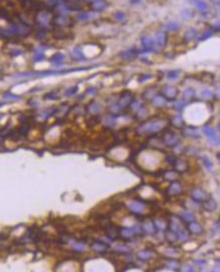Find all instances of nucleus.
<instances>
[{
  "mask_svg": "<svg viewBox=\"0 0 220 272\" xmlns=\"http://www.w3.org/2000/svg\"><path fill=\"white\" fill-rule=\"evenodd\" d=\"M180 218L185 220V221L190 222V221H192V220H194V215L192 214L190 211H185L184 213H181L180 215Z\"/></svg>",
  "mask_w": 220,
  "mask_h": 272,
  "instance_id": "obj_19",
  "label": "nucleus"
},
{
  "mask_svg": "<svg viewBox=\"0 0 220 272\" xmlns=\"http://www.w3.org/2000/svg\"><path fill=\"white\" fill-rule=\"evenodd\" d=\"M71 246H72V248L74 250L78 251V252H81V251L84 250V245L82 243H79V242H73L71 244Z\"/></svg>",
  "mask_w": 220,
  "mask_h": 272,
  "instance_id": "obj_26",
  "label": "nucleus"
},
{
  "mask_svg": "<svg viewBox=\"0 0 220 272\" xmlns=\"http://www.w3.org/2000/svg\"><path fill=\"white\" fill-rule=\"evenodd\" d=\"M203 161H204V165H205V166L208 170H211L212 169V163H210V161L208 160L207 158H203Z\"/></svg>",
  "mask_w": 220,
  "mask_h": 272,
  "instance_id": "obj_30",
  "label": "nucleus"
},
{
  "mask_svg": "<svg viewBox=\"0 0 220 272\" xmlns=\"http://www.w3.org/2000/svg\"><path fill=\"white\" fill-rule=\"evenodd\" d=\"M99 109H101V107H99V103H96V102L91 103V104L89 105V107H88L89 112L93 113V114H96V113L99 111Z\"/></svg>",
  "mask_w": 220,
  "mask_h": 272,
  "instance_id": "obj_22",
  "label": "nucleus"
},
{
  "mask_svg": "<svg viewBox=\"0 0 220 272\" xmlns=\"http://www.w3.org/2000/svg\"><path fill=\"white\" fill-rule=\"evenodd\" d=\"M93 5L96 9L101 10V9H104V7H106V2H104V0H94Z\"/></svg>",
  "mask_w": 220,
  "mask_h": 272,
  "instance_id": "obj_20",
  "label": "nucleus"
},
{
  "mask_svg": "<svg viewBox=\"0 0 220 272\" xmlns=\"http://www.w3.org/2000/svg\"><path fill=\"white\" fill-rule=\"evenodd\" d=\"M188 230H190L192 233H195V235H200V233L203 232L202 225L200 224H198V222L194 221V220L190 221V224H188Z\"/></svg>",
  "mask_w": 220,
  "mask_h": 272,
  "instance_id": "obj_7",
  "label": "nucleus"
},
{
  "mask_svg": "<svg viewBox=\"0 0 220 272\" xmlns=\"http://www.w3.org/2000/svg\"><path fill=\"white\" fill-rule=\"evenodd\" d=\"M217 158H218V161H220V153H218V155H217Z\"/></svg>",
  "mask_w": 220,
  "mask_h": 272,
  "instance_id": "obj_38",
  "label": "nucleus"
},
{
  "mask_svg": "<svg viewBox=\"0 0 220 272\" xmlns=\"http://www.w3.org/2000/svg\"><path fill=\"white\" fill-rule=\"evenodd\" d=\"M173 166H175L176 170L179 172H185V171H187V169H188V163H187L186 161H180V160H176Z\"/></svg>",
  "mask_w": 220,
  "mask_h": 272,
  "instance_id": "obj_11",
  "label": "nucleus"
},
{
  "mask_svg": "<svg viewBox=\"0 0 220 272\" xmlns=\"http://www.w3.org/2000/svg\"><path fill=\"white\" fill-rule=\"evenodd\" d=\"M179 140H180L179 136L171 132L166 133L164 135V137H163V142H164V144H166L167 146H175L176 143L179 142Z\"/></svg>",
  "mask_w": 220,
  "mask_h": 272,
  "instance_id": "obj_4",
  "label": "nucleus"
},
{
  "mask_svg": "<svg viewBox=\"0 0 220 272\" xmlns=\"http://www.w3.org/2000/svg\"><path fill=\"white\" fill-rule=\"evenodd\" d=\"M4 99H7V100H19V97L16 96V94H11V92H6V94L3 96Z\"/></svg>",
  "mask_w": 220,
  "mask_h": 272,
  "instance_id": "obj_27",
  "label": "nucleus"
},
{
  "mask_svg": "<svg viewBox=\"0 0 220 272\" xmlns=\"http://www.w3.org/2000/svg\"><path fill=\"white\" fill-rule=\"evenodd\" d=\"M88 89H89V91H87V92H89V94H93V92L96 91V89H94V88H89Z\"/></svg>",
  "mask_w": 220,
  "mask_h": 272,
  "instance_id": "obj_37",
  "label": "nucleus"
},
{
  "mask_svg": "<svg viewBox=\"0 0 220 272\" xmlns=\"http://www.w3.org/2000/svg\"><path fill=\"white\" fill-rule=\"evenodd\" d=\"M170 230H171L173 232H175L176 235H178L179 233L181 232V230H184L183 225H181L180 219L179 218H176V217H173V218H171L170 220Z\"/></svg>",
  "mask_w": 220,
  "mask_h": 272,
  "instance_id": "obj_6",
  "label": "nucleus"
},
{
  "mask_svg": "<svg viewBox=\"0 0 220 272\" xmlns=\"http://www.w3.org/2000/svg\"><path fill=\"white\" fill-rule=\"evenodd\" d=\"M54 94H55L54 91L50 92V94H47L45 96V99H48V100H56V99H57V97H56V96H53Z\"/></svg>",
  "mask_w": 220,
  "mask_h": 272,
  "instance_id": "obj_33",
  "label": "nucleus"
},
{
  "mask_svg": "<svg viewBox=\"0 0 220 272\" xmlns=\"http://www.w3.org/2000/svg\"><path fill=\"white\" fill-rule=\"evenodd\" d=\"M107 247H108V246H107L106 244L103 242H99V241H96V242H94L93 244V248L96 251H104Z\"/></svg>",
  "mask_w": 220,
  "mask_h": 272,
  "instance_id": "obj_18",
  "label": "nucleus"
},
{
  "mask_svg": "<svg viewBox=\"0 0 220 272\" xmlns=\"http://www.w3.org/2000/svg\"><path fill=\"white\" fill-rule=\"evenodd\" d=\"M45 29H41L40 30H38L37 33V38L38 39H42V38H44L46 36V33H45Z\"/></svg>",
  "mask_w": 220,
  "mask_h": 272,
  "instance_id": "obj_31",
  "label": "nucleus"
},
{
  "mask_svg": "<svg viewBox=\"0 0 220 272\" xmlns=\"http://www.w3.org/2000/svg\"><path fill=\"white\" fill-rule=\"evenodd\" d=\"M203 132H204V134H205L208 138H210V139H212V140H215L216 139L215 132H214V130L212 129V128H210V127H204Z\"/></svg>",
  "mask_w": 220,
  "mask_h": 272,
  "instance_id": "obj_15",
  "label": "nucleus"
},
{
  "mask_svg": "<svg viewBox=\"0 0 220 272\" xmlns=\"http://www.w3.org/2000/svg\"><path fill=\"white\" fill-rule=\"evenodd\" d=\"M164 177L167 180H176V177H178V174L176 173V171H167L164 172Z\"/></svg>",
  "mask_w": 220,
  "mask_h": 272,
  "instance_id": "obj_25",
  "label": "nucleus"
},
{
  "mask_svg": "<svg viewBox=\"0 0 220 272\" xmlns=\"http://www.w3.org/2000/svg\"><path fill=\"white\" fill-rule=\"evenodd\" d=\"M55 20H56V24L58 25H66L68 24L69 19L64 13H61L55 17Z\"/></svg>",
  "mask_w": 220,
  "mask_h": 272,
  "instance_id": "obj_13",
  "label": "nucleus"
},
{
  "mask_svg": "<svg viewBox=\"0 0 220 272\" xmlns=\"http://www.w3.org/2000/svg\"><path fill=\"white\" fill-rule=\"evenodd\" d=\"M64 59H65V56H64L62 53H56L52 56V58L50 59V61L52 63H54L55 65L59 66V64L62 62Z\"/></svg>",
  "mask_w": 220,
  "mask_h": 272,
  "instance_id": "obj_12",
  "label": "nucleus"
},
{
  "mask_svg": "<svg viewBox=\"0 0 220 272\" xmlns=\"http://www.w3.org/2000/svg\"><path fill=\"white\" fill-rule=\"evenodd\" d=\"M152 257V252L149 250H142L137 253V258L141 261H148Z\"/></svg>",
  "mask_w": 220,
  "mask_h": 272,
  "instance_id": "obj_10",
  "label": "nucleus"
},
{
  "mask_svg": "<svg viewBox=\"0 0 220 272\" xmlns=\"http://www.w3.org/2000/svg\"><path fill=\"white\" fill-rule=\"evenodd\" d=\"M121 233H122V235L124 236V237L131 238V237H133V236H134L135 230H134V228H131V227H125V228H122Z\"/></svg>",
  "mask_w": 220,
  "mask_h": 272,
  "instance_id": "obj_17",
  "label": "nucleus"
},
{
  "mask_svg": "<svg viewBox=\"0 0 220 272\" xmlns=\"http://www.w3.org/2000/svg\"><path fill=\"white\" fill-rule=\"evenodd\" d=\"M149 77H150L149 75H142V77L139 78V80L140 81H143V79H147V78H149Z\"/></svg>",
  "mask_w": 220,
  "mask_h": 272,
  "instance_id": "obj_36",
  "label": "nucleus"
},
{
  "mask_svg": "<svg viewBox=\"0 0 220 272\" xmlns=\"http://www.w3.org/2000/svg\"><path fill=\"white\" fill-rule=\"evenodd\" d=\"M142 43L145 47H151V45H152V41H151L150 38H144L143 41H142Z\"/></svg>",
  "mask_w": 220,
  "mask_h": 272,
  "instance_id": "obj_29",
  "label": "nucleus"
},
{
  "mask_svg": "<svg viewBox=\"0 0 220 272\" xmlns=\"http://www.w3.org/2000/svg\"><path fill=\"white\" fill-rule=\"evenodd\" d=\"M55 111H56V110L53 109V108H49V109H44L43 111L40 112V116L42 117L43 119H48V118H49Z\"/></svg>",
  "mask_w": 220,
  "mask_h": 272,
  "instance_id": "obj_16",
  "label": "nucleus"
},
{
  "mask_svg": "<svg viewBox=\"0 0 220 272\" xmlns=\"http://www.w3.org/2000/svg\"><path fill=\"white\" fill-rule=\"evenodd\" d=\"M167 192L170 195H178L181 192V186L178 182H173L167 189Z\"/></svg>",
  "mask_w": 220,
  "mask_h": 272,
  "instance_id": "obj_9",
  "label": "nucleus"
},
{
  "mask_svg": "<svg viewBox=\"0 0 220 272\" xmlns=\"http://www.w3.org/2000/svg\"><path fill=\"white\" fill-rule=\"evenodd\" d=\"M143 230L148 233H153L156 228H155L154 224H153L152 221H145L144 224H143Z\"/></svg>",
  "mask_w": 220,
  "mask_h": 272,
  "instance_id": "obj_14",
  "label": "nucleus"
},
{
  "mask_svg": "<svg viewBox=\"0 0 220 272\" xmlns=\"http://www.w3.org/2000/svg\"><path fill=\"white\" fill-rule=\"evenodd\" d=\"M163 127V122L162 121H151L142 124L139 127L138 131L140 133H149V132H157Z\"/></svg>",
  "mask_w": 220,
  "mask_h": 272,
  "instance_id": "obj_1",
  "label": "nucleus"
},
{
  "mask_svg": "<svg viewBox=\"0 0 220 272\" xmlns=\"http://www.w3.org/2000/svg\"><path fill=\"white\" fill-rule=\"evenodd\" d=\"M165 238H166V240L170 241V242H175L176 239H178V235H176L175 232H173L171 230H170V232H166Z\"/></svg>",
  "mask_w": 220,
  "mask_h": 272,
  "instance_id": "obj_24",
  "label": "nucleus"
},
{
  "mask_svg": "<svg viewBox=\"0 0 220 272\" xmlns=\"http://www.w3.org/2000/svg\"><path fill=\"white\" fill-rule=\"evenodd\" d=\"M37 22L39 24L41 29H47L50 27V15L46 11H41L39 14L37 15Z\"/></svg>",
  "mask_w": 220,
  "mask_h": 272,
  "instance_id": "obj_3",
  "label": "nucleus"
},
{
  "mask_svg": "<svg viewBox=\"0 0 220 272\" xmlns=\"http://www.w3.org/2000/svg\"><path fill=\"white\" fill-rule=\"evenodd\" d=\"M203 207H204V209H205L206 211L211 212V211H213V210L216 209L217 203H216V201L213 198H210V197H209L208 199L205 200V201L203 202Z\"/></svg>",
  "mask_w": 220,
  "mask_h": 272,
  "instance_id": "obj_8",
  "label": "nucleus"
},
{
  "mask_svg": "<svg viewBox=\"0 0 220 272\" xmlns=\"http://www.w3.org/2000/svg\"><path fill=\"white\" fill-rule=\"evenodd\" d=\"M104 122L107 126H112V125H114L115 122H116V118L113 116V115H108V116H106V118L104 119Z\"/></svg>",
  "mask_w": 220,
  "mask_h": 272,
  "instance_id": "obj_23",
  "label": "nucleus"
},
{
  "mask_svg": "<svg viewBox=\"0 0 220 272\" xmlns=\"http://www.w3.org/2000/svg\"><path fill=\"white\" fill-rule=\"evenodd\" d=\"M176 71H173V72H170L171 74H170V75H168V76H170V78H175L176 76L178 75V73H176Z\"/></svg>",
  "mask_w": 220,
  "mask_h": 272,
  "instance_id": "obj_35",
  "label": "nucleus"
},
{
  "mask_svg": "<svg viewBox=\"0 0 220 272\" xmlns=\"http://www.w3.org/2000/svg\"><path fill=\"white\" fill-rule=\"evenodd\" d=\"M116 15H118V19H124V13H123V12H118Z\"/></svg>",
  "mask_w": 220,
  "mask_h": 272,
  "instance_id": "obj_34",
  "label": "nucleus"
},
{
  "mask_svg": "<svg viewBox=\"0 0 220 272\" xmlns=\"http://www.w3.org/2000/svg\"><path fill=\"white\" fill-rule=\"evenodd\" d=\"M75 92H76V88H69L68 91H66L64 92V94H65V96H71V94H75Z\"/></svg>",
  "mask_w": 220,
  "mask_h": 272,
  "instance_id": "obj_32",
  "label": "nucleus"
},
{
  "mask_svg": "<svg viewBox=\"0 0 220 272\" xmlns=\"http://www.w3.org/2000/svg\"><path fill=\"white\" fill-rule=\"evenodd\" d=\"M127 206L128 208L132 210L133 212H135V213H141L144 210V204L140 201H130L127 204Z\"/></svg>",
  "mask_w": 220,
  "mask_h": 272,
  "instance_id": "obj_5",
  "label": "nucleus"
},
{
  "mask_svg": "<svg viewBox=\"0 0 220 272\" xmlns=\"http://www.w3.org/2000/svg\"><path fill=\"white\" fill-rule=\"evenodd\" d=\"M191 197L196 202H204L209 198V195L201 188H194L191 191Z\"/></svg>",
  "mask_w": 220,
  "mask_h": 272,
  "instance_id": "obj_2",
  "label": "nucleus"
},
{
  "mask_svg": "<svg viewBox=\"0 0 220 272\" xmlns=\"http://www.w3.org/2000/svg\"><path fill=\"white\" fill-rule=\"evenodd\" d=\"M185 133L188 136H197L198 135V132H197V130H192V128H189V129H187V130H185Z\"/></svg>",
  "mask_w": 220,
  "mask_h": 272,
  "instance_id": "obj_28",
  "label": "nucleus"
},
{
  "mask_svg": "<svg viewBox=\"0 0 220 272\" xmlns=\"http://www.w3.org/2000/svg\"><path fill=\"white\" fill-rule=\"evenodd\" d=\"M45 59V55L44 52H40V51H35V55L33 57V60L35 62H41Z\"/></svg>",
  "mask_w": 220,
  "mask_h": 272,
  "instance_id": "obj_21",
  "label": "nucleus"
}]
</instances>
